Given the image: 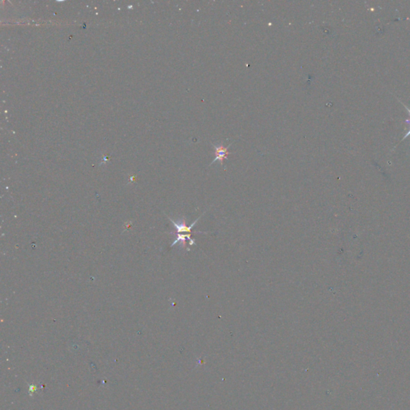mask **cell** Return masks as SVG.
Listing matches in <instances>:
<instances>
[{
    "label": "cell",
    "instance_id": "obj_2",
    "mask_svg": "<svg viewBox=\"0 0 410 410\" xmlns=\"http://www.w3.org/2000/svg\"><path fill=\"white\" fill-rule=\"evenodd\" d=\"M404 106H405V108H406V110L408 111L409 114H410V109H409V108H407V107H406V105H404ZM406 123H410V119H406Z\"/></svg>",
    "mask_w": 410,
    "mask_h": 410
},
{
    "label": "cell",
    "instance_id": "obj_3",
    "mask_svg": "<svg viewBox=\"0 0 410 410\" xmlns=\"http://www.w3.org/2000/svg\"><path fill=\"white\" fill-rule=\"evenodd\" d=\"M406 124H410V123H406ZM410 130H409L408 133H406V136H405V137H403V139H402V140H403V139H406V138H407V137H410Z\"/></svg>",
    "mask_w": 410,
    "mask_h": 410
},
{
    "label": "cell",
    "instance_id": "obj_1",
    "mask_svg": "<svg viewBox=\"0 0 410 410\" xmlns=\"http://www.w3.org/2000/svg\"><path fill=\"white\" fill-rule=\"evenodd\" d=\"M213 146L215 149L216 157L211 164H213L217 161H219L221 165L224 164V160L228 158V154H230V152H228V148H225L222 144H213Z\"/></svg>",
    "mask_w": 410,
    "mask_h": 410
}]
</instances>
